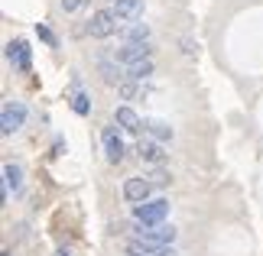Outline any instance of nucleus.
Here are the masks:
<instances>
[{"label":"nucleus","mask_w":263,"mask_h":256,"mask_svg":"<svg viewBox=\"0 0 263 256\" xmlns=\"http://www.w3.org/2000/svg\"><path fill=\"white\" fill-rule=\"evenodd\" d=\"M124 36H127V43H146V39H149V26L146 23H134L130 29H124Z\"/></svg>","instance_id":"obj_15"},{"label":"nucleus","mask_w":263,"mask_h":256,"mask_svg":"<svg viewBox=\"0 0 263 256\" xmlns=\"http://www.w3.org/2000/svg\"><path fill=\"white\" fill-rule=\"evenodd\" d=\"M137 152L143 156L146 162H163L166 159V152H163V146H156V143H149V140H140V146H137Z\"/></svg>","instance_id":"obj_13"},{"label":"nucleus","mask_w":263,"mask_h":256,"mask_svg":"<svg viewBox=\"0 0 263 256\" xmlns=\"http://www.w3.org/2000/svg\"><path fill=\"white\" fill-rule=\"evenodd\" d=\"M104 152H107V162H117L124 159V140L117 136V130L110 127V130H104Z\"/></svg>","instance_id":"obj_7"},{"label":"nucleus","mask_w":263,"mask_h":256,"mask_svg":"<svg viewBox=\"0 0 263 256\" xmlns=\"http://www.w3.org/2000/svg\"><path fill=\"white\" fill-rule=\"evenodd\" d=\"M4 256H10V253H4Z\"/></svg>","instance_id":"obj_23"},{"label":"nucleus","mask_w":263,"mask_h":256,"mask_svg":"<svg viewBox=\"0 0 263 256\" xmlns=\"http://www.w3.org/2000/svg\"><path fill=\"white\" fill-rule=\"evenodd\" d=\"M137 221L143 224V227H156V224H163L166 221V214H169V201L166 198H156V201H143V204H137Z\"/></svg>","instance_id":"obj_1"},{"label":"nucleus","mask_w":263,"mask_h":256,"mask_svg":"<svg viewBox=\"0 0 263 256\" xmlns=\"http://www.w3.org/2000/svg\"><path fill=\"white\" fill-rule=\"evenodd\" d=\"M149 49L146 43H127L124 49H117L114 52V62H124V65H134V62H143V58H149Z\"/></svg>","instance_id":"obj_5"},{"label":"nucleus","mask_w":263,"mask_h":256,"mask_svg":"<svg viewBox=\"0 0 263 256\" xmlns=\"http://www.w3.org/2000/svg\"><path fill=\"white\" fill-rule=\"evenodd\" d=\"M98 71H101V78H104L107 85H120V81H124V75H120V62H107V58H101Z\"/></svg>","instance_id":"obj_12"},{"label":"nucleus","mask_w":263,"mask_h":256,"mask_svg":"<svg viewBox=\"0 0 263 256\" xmlns=\"http://www.w3.org/2000/svg\"><path fill=\"white\" fill-rule=\"evenodd\" d=\"M146 75H153V62H149V58H143V62H134V65H127V78L143 81Z\"/></svg>","instance_id":"obj_14"},{"label":"nucleus","mask_w":263,"mask_h":256,"mask_svg":"<svg viewBox=\"0 0 263 256\" xmlns=\"http://www.w3.org/2000/svg\"><path fill=\"white\" fill-rule=\"evenodd\" d=\"M36 33H39V39H43V43H49V46H52V43H55V36H52V33H49V29H46V26H36Z\"/></svg>","instance_id":"obj_20"},{"label":"nucleus","mask_w":263,"mask_h":256,"mask_svg":"<svg viewBox=\"0 0 263 256\" xmlns=\"http://www.w3.org/2000/svg\"><path fill=\"white\" fill-rule=\"evenodd\" d=\"M23 120H26L23 104H4V110H0V133H4V136H13V133L23 127Z\"/></svg>","instance_id":"obj_3"},{"label":"nucleus","mask_w":263,"mask_h":256,"mask_svg":"<svg viewBox=\"0 0 263 256\" xmlns=\"http://www.w3.org/2000/svg\"><path fill=\"white\" fill-rule=\"evenodd\" d=\"M149 188H153V182H146V179H127L124 182V198L134 201V204H143L149 198Z\"/></svg>","instance_id":"obj_6"},{"label":"nucleus","mask_w":263,"mask_h":256,"mask_svg":"<svg viewBox=\"0 0 263 256\" xmlns=\"http://www.w3.org/2000/svg\"><path fill=\"white\" fill-rule=\"evenodd\" d=\"M114 120L127 133H140V127H143V124H140V117H137V110H130V107H117L114 110Z\"/></svg>","instance_id":"obj_11"},{"label":"nucleus","mask_w":263,"mask_h":256,"mask_svg":"<svg viewBox=\"0 0 263 256\" xmlns=\"http://www.w3.org/2000/svg\"><path fill=\"white\" fill-rule=\"evenodd\" d=\"M88 33L95 36V39L114 36V33H117V16H114V10H98V13L91 16V23H88Z\"/></svg>","instance_id":"obj_2"},{"label":"nucleus","mask_w":263,"mask_h":256,"mask_svg":"<svg viewBox=\"0 0 263 256\" xmlns=\"http://www.w3.org/2000/svg\"><path fill=\"white\" fill-rule=\"evenodd\" d=\"M134 94H137V85H130V81L120 85V97H134Z\"/></svg>","instance_id":"obj_21"},{"label":"nucleus","mask_w":263,"mask_h":256,"mask_svg":"<svg viewBox=\"0 0 263 256\" xmlns=\"http://www.w3.org/2000/svg\"><path fill=\"white\" fill-rule=\"evenodd\" d=\"M137 243H153V247H169V243L176 240V230L166 227V224H156V227H143L137 230Z\"/></svg>","instance_id":"obj_4"},{"label":"nucleus","mask_w":263,"mask_h":256,"mask_svg":"<svg viewBox=\"0 0 263 256\" xmlns=\"http://www.w3.org/2000/svg\"><path fill=\"white\" fill-rule=\"evenodd\" d=\"M114 16H120V19H140V16H143V0H114Z\"/></svg>","instance_id":"obj_10"},{"label":"nucleus","mask_w":263,"mask_h":256,"mask_svg":"<svg viewBox=\"0 0 263 256\" xmlns=\"http://www.w3.org/2000/svg\"><path fill=\"white\" fill-rule=\"evenodd\" d=\"M146 130L153 133L156 140H169V136H173V127H166L163 120H149V124H146Z\"/></svg>","instance_id":"obj_17"},{"label":"nucleus","mask_w":263,"mask_h":256,"mask_svg":"<svg viewBox=\"0 0 263 256\" xmlns=\"http://www.w3.org/2000/svg\"><path fill=\"white\" fill-rule=\"evenodd\" d=\"M20 182H23V172H20L16 166H4V188H20Z\"/></svg>","instance_id":"obj_16"},{"label":"nucleus","mask_w":263,"mask_h":256,"mask_svg":"<svg viewBox=\"0 0 263 256\" xmlns=\"http://www.w3.org/2000/svg\"><path fill=\"white\" fill-rule=\"evenodd\" d=\"M72 110H75V114H88V110H91V104H88V94H82V91H78V94L72 97Z\"/></svg>","instance_id":"obj_18"},{"label":"nucleus","mask_w":263,"mask_h":256,"mask_svg":"<svg viewBox=\"0 0 263 256\" xmlns=\"http://www.w3.org/2000/svg\"><path fill=\"white\" fill-rule=\"evenodd\" d=\"M82 4H85V0H62V10H65V13H75Z\"/></svg>","instance_id":"obj_19"},{"label":"nucleus","mask_w":263,"mask_h":256,"mask_svg":"<svg viewBox=\"0 0 263 256\" xmlns=\"http://www.w3.org/2000/svg\"><path fill=\"white\" fill-rule=\"evenodd\" d=\"M127 253L130 256H176L173 247H153V243H137V240L127 243Z\"/></svg>","instance_id":"obj_9"},{"label":"nucleus","mask_w":263,"mask_h":256,"mask_svg":"<svg viewBox=\"0 0 263 256\" xmlns=\"http://www.w3.org/2000/svg\"><path fill=\"white\" fill-rule=\"evenodd\" d=\"M7 58L13 62L20 71H29V46L23 43V39H16V43L7 46Z\"/></svg>","instance_id":"obj_8"},{"label":"nucleus","mask_w":263,"mask_h":256,"mask_svg":"<svg viewBox=\"0 0 263 256\" xmlns=\"http://www.w3.org/2000/svg\"><path fill=\"white\" fill-rule=\"evenodd\" d=\"M153 182H156V185H166L169 175H166V172H153Z\"/></svg>","instance_id":"obj_22"}]
</instances>
